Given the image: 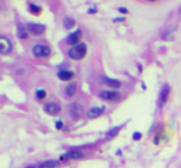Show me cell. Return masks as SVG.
Listing matches in <instances>:
<instances>
[{
  "label": "cell",
  "mask_w": 181,
  "mask_h": 168,
  "mask_svg": "<svg viewBox=\"0 0 181 168\" xmlns=\"http://www.w3.org/2000/svg\"><path fill=\"white\" fill-rule=\"evenodd\" d=\"M86 54V45L85 43H78L75 46H73L69 51H68V56L71 59H81L84 58V56Z\"/></svg>",
  "instance_id": "cell-1"
},
{
  "label": "cell",
  "mask_w": 181,
  "mask_h": 168,
  "mask_svg": "<svg viewBox=\"0 0 181 168\" xmlns=\"http://www.w3.org/2000/svg\"><path fill=\"white\" fill-rule=\"evenodd\" d=\"M32 53L36 57H47L51 53V48L44 45H35L32 48Z\"/></svg>",
  "instance_id": "cell-2"
},
{
  "label": "cell",
  "mask_w": 181,
  "mask_h": 168,
  "mask_svg": "<svg viewBox=\"0 0 181 168\" xmlns=\"http://www.w3.org/2000/svg\"><path fill=\"white\" fill-rule=\"evenodd\" d=\"M13 50V43L9 38L0 36V54H8Z\"/></svg>",
  "instance_id": "cell-3"
},
{
  "label": "cell",
  "mask_w": 181,
  "mask_h": 168,
  "mask_svg": "<svg viewBox=\"0 0 181 168\" xmlns=\"http://www.w3.org/2000/svg\"><path fill=\"white\" fill-rule=\"evenodd\" d=\"M120 97H121V94L118 92H115V90H102L100 93V98L104 99V100H109V102L118 100Z\"/></svg>",
  "instance_id": "cell-4"
},
{
  "label": "cell",
  "mask_w": 181,
  "mask_h": 168,
  "mask_svg": "<svg viewBox=\"0 0 181 168\" xmlns=\"http://www.w3.org/2000/svg\"><path fill=\"white\" fill-rule=\"evenodd\" d=\"M44 111L49 115H57L60 111V105L57 103H53V102L47 103V104H44Z\"/></svg>",
  "instance_id": "cell-5"
},
{
  "label": "cell",
  "mask_w": 181,
  "mask_h": 168,
  "mask_svg": "<svg viewBox=\"0 0 181 168\" xmlns=\"http://www.w3.org/2000/svg\"><path fill=\"white\" fill-rule=\"evenodd\" d=\"M84 154L79 151H69L64 154L60 156V161H69V159H79V158H83Z\"/></svg>",
  "instance_id": "cell-6"
},
{
  "label": "cell",
  "mask_w": 181,
  "mask_h": 168,
  "mask_svg": "<svg viewBox=\"0 0 181 168\" xmlns=\"http://www.w3.org/2000/svg\"><path fill=\"white\" fill-rule=\"evenodd\" d=\"M100 80H101L102 84H105V86H107V87H111V88H120L121 87V82L117 80V79H111V78L102 75L100 78Z\"/></svg>",
  "instance_id": "cell-7"
},
{
  "label": "cell",
  "mask_w": 181,
  "mask_h": 168,
  "mask_svg": "<svg viewBox=\"0 0 181 168\" xmlns=\"http://www.w3.org/2000/svg\"><path fill=\"white\" fill-rule=\"evenodd\" d=\"M27 30H29L31 34H33V35H41V34L44 32L46 27H44V25H42V24H29V25H27Z\"/></svg>",
  "instance_id": "cell-8"
},
{
  "label": "cell",
  "mask_w": 181,
  "mask_h": 168,
  "mask_svg": "<svg viewBox=\"0 0 181 168\" xmlns=\"http://www.w3.org/2000/svg\"><path fill=\"white\" fill-rule=\"evenodd\" d=\"M80 37H81V31H80V30H76V31L71 32V34L67 37V42H68L69 45H71V46H75V45L79 43Z\"/></svg>",
  "instance_id": "cell-9"
},
{
  "label": "cell",
  "mask_w": 181,
  "mask_h": 168,
  "mask_svg": "<svg viewBox=\"0 0 181 168\" xmlns=\"http://www.w3.org/2000/svg\"><path fill=\"white\" fill-rule=\"evenodd\" d=\"M70 115L74 118V119H79L81 115H83V106L80 104H71L70 106Z\"/></svg>",
  "instance_id": "cell-10"
},
{
  "label": "cell",
  "mask_w": 181,
  "mask_h": 168,
  "mask_svg": "<svg viewBox=\"0 0 181 168\" xmlns=\"http://www.w3.org/2000/svg\"><path fill=\"white\" fill-rule=\"evenodd\" d=\"M170 94V87L168 86V84H165V86L163 87V89L160 90V98H159V102H160V105H164L168 100V97Z\"/></svg>",
  "instance_id": "cell-11"
},
{
  "label": "cell",
  "mask_w": 181,
  "mask_h": 168,
  "mask_svg": "<svg viewBox=\"0 0 181 168\" xmlns=\"http://www.w3.org/2000/svg\"><path fill=\"white\" fill-rule=\"evenodd\" d=\"M105 108H99V106H95V108H91L89 111H87V118L89 119H95V118H99L100 115H102Z\"/></svg>",
  "instance_id": "cell-12"
},
{
  "label": "cell",
  "mask_w": 181,
  "mask_h": 168,
  "mask_svg": "<svg viewBox=\"0 0 181 168\" xmlns=\"http://www.w3.org/2000/svg\"><path fill=\"white\" fill-rule=\"evenodd\" d=\"M73 72L71 70H68V69H62V70H59L58 72V78L60 79V80H64V82H67V80H70L71 78H73Z\"/></svg>",
  "instance_id": "cell-13"
},
{
  "label": "cell",
  "mask_w": 181,
  "mask_h": 168,
  "mask_svg": "<svg viewBox=\"0 0 181 168\" xmlns=\"http://www.w3.org/2000/svg\"><path fill=\"white\" fill-rule=\"evenodd\" d=\"M76 93V84L75 83H69L65 87V95L67 97H73Z\"/></svg>",
  "instance_id": "cell-14"
},
{
  "label": "cell",
  "mask_w": 181,
  "mask_h": 168,
  "mask_svg": "<svg viewBox=\"0 0 181 168\" xmlns=\"http://www.w3.org/2000/svg\"><path fill=\"white\" fill-rule=\"evenodd\" d=\"M57 166H58V161L51 159V161H46V162L41 163L38 166V168H56Z\"/></svg>",
  "instance_id": "cell-15"
},
{
  "label": "cell",
  "mask_w": 181,
  "mask_h": 168,
  "mask_svg": "<svg viewBox=\"0 0 181 168\" xmlns=\"http://www.w3.org/2000/svg\"><path fill=\"white\" fill-rule=\"evenodd\" d=\"M17 36L20 38H26L27 37V27H25L22 25H19L17 26Z\"/></svg>",
  "instance_id": "cell-16"
},
{
  "label": "cell",
  "mask_w": 181,
  "mask_h": 168,
  "mask_svg": "<svg viewBox=\"0 0 181 168\" xmlns=\"http://www.w3.org/2000/svg\"><path fill=\"white\" fill-rule=\"evenodd\" d=\"M63 24H64V27H65V29H71V27L75 25V21H74V19H71V18L67 16V18L64 19Z\"/></svg>",
  "instance_id": "cell-17"
},
{
  "label": "cell",
  "mask_w": 181,
  "mask_h": 168,
  "mask_svg": "<svg viewBox=\"0 0 181 168\" xmlns=\"http://www.w3.org/2000/svg\"><path fill=\"white\" fill-rule=\"evenodd\" d=\"M29 9H30V11H31L32 14H38V13L41 11V8L37 6V5H35V4H30Z\"/></svg>",
  "instance_id": "cell-18"
},
{
  "label": "cell",
  "mask_w": 181,
  "mask_h": 168,
  "mask_svg": "<svg viewBox=\"0 0 181 168\" xmlns=\"http://www.w3.org/2000/svg\"><path fill=\"white\" fill-rule=\"evenodd\" d=\"M44 97H46V90L44 89H38L36 92V98L37 99H44Z\"/></svg>",
  "instance_id": "cell-19"
},
{
  "label": "cell",
  "mask_w": 181,
  "mask_h": 168,
  "mask_svg": "<svg viewBox=\"0 0 181 168\" xmlns=\"http://www.w3.org/2000/svg\"><path fill=\"white\" fill-rule=\"evenodd\" d=\"M118 130H120V127H115V129H112V130L107 134V137H112V136H115V135L118 132Z\"/></svg>",
  "instance_id": "cell-20"
},
{
  "label": "cell",
  "mask_w": 181,
  "mask_h": 168,
  "mask_svg": "<svg viewBox=\"0 0 181 168\" xmlns=\"http://www.w3.org/2000/svg\"><path fill=\"white\" fill-rule=\"evenodd\" d=\"M132 137H133V140H134V141H138V140H141V138H142V135H141V132H134Z\"/></svg>",
  "instance_id": "cell-21"
},
{
  "label": "cell",
  "mask_w": 181,
  "mask_h": 168,
  "mask_svg": "<svg viewBox=\"0 0 181 168\" xmlns=\"http://www.w3.org/2000/svg\"><path fill=\"white\" fill-rule=\"evenodd\" d=\"M56 127H57V129H62V127H63V122H62V121H57V122H56Z\"/></svg>",
  "instance_id": "cell-22"
},
{
  "label": "cell",
  "mask_w": 181,
  "mask_h": 168,
  "mask_svg": "<svg viewBox=\"0 0 181 168\" xmlns=\"http://www.w3.org/2000/svg\"><path fill=\"white\" fill-rule=\"evenodd\" d=\"M118 11L120 13H123V14H127V9H125V8H120Z\"/></svg>",
  "instance_id": "cell-23"
},
{
  "label": "cell",
  "mask_w": 181,
  "mask_h": 168,
  "mask_svg": "<svg viewBox=\"0 0 181 168\" xmlns=\"http://www.w3.org/2000/svg\"><path fill=\"white\" fill-rule=\"evenodd\" d=\"M27 168H36L35 166H30V167H27Z\"/></svg>",
  "instance_id": "cell-24"
},
{
  "label": "cell",
  "mask_w": 181,
  "mask_h": 168,
  "mask_svg": "<svg viewBox=\"0 0 181 168\" xmlns=\"http://www.w3.org/2000/svg\"><path fill=\"white\" fill-rule=\"evenodd\" d=\"M150 2H155V0H150Z\"/></svg>",
  "instance_id": "cell-25"
}]
</instances>
